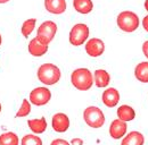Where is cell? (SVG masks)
I'll return each mask as SVG.
<instances>
[{
	"label": "cell",
	"instance_id": "cell-20",
	"mask_svg": "<svg viewBox=\"0 0 148 145\" xmlns=\"http://www.w3.org/2000/svg\"><path fill=\"white\" fill-rule=\"evenodd\" d=\"M18 136L13 131H7L0 135V145H18Z\"/></svg>",
	"mask_w": 148,
	"mask_h": 145
},
{
	"label": "cell",
	"instance_id": "cell-16",
	"mask_svg": "<svg viewBox=\"0 0 148 145\" xmlns=\"http://www.w3.org/2000/svg\"><path fill=\"white\" fill-rule=\"evenodd\" d=\"M117 117H119L120 120L128 123V121H131V120L134 119L136 112L131 107L124 104V106H121L120 108L117 109Z\"/></svg>",
	"mask_w": 148,
	"mask_h": 145
},
{
	"label": "cell",
	"instance_id": "cell-21",
	"mask_svg": "<svg viewBox=\"0 0 148 145\" xmlns=\"http://www.w3.org/2000/svg\"><path fill=\"white\" fill-rule=\"evenodd\" d=\"M36 23H37V19H36V18L27 19V20H25V22L23 23V25H22V34H23V36L27 37V36L34 31Z\"/></svg>",
	"mask_w": 148,
	"mask_h": 145
},
{
	"label": "cell",
	"instance_id": "cell-17",
	"mask_svg": "<svg viewBox=\"0 0 148 145\" xmlns=\"http://www.w3.org/2000/svg\"><path fill=\"white\" fill-rule=\"evenodd\" d=\"M27 125L30 129L34 134H42L47 129V121L46 118H40V119H30L27 121Z\"/></svg>",
	"mask_w": 148,
	"mask_h": 145
},
{
	"label": "cell",
	"instance_id": "cell-5",
	"mask_svg": "<svg viewBox=\"0 0 148 145\" xmlns=\"http://www.w3.org/2000/svg\"><path fill=\"white\" fill-rule=\"evenodd\" d=\"M56 32H57V25H56L54 22H51V20L43 22L39 26V28H38L37 39L42 44L48 45L53 41Z\"/></svg>",
	"mask_w": 148,
	"mask_h": 145
},
{
	"label": "cell",
	"instance_id": "cell-27",
	"mask_svg": "<svg viewBox=\"0 0 148 145\" xmlns=\"http://www.w3.org/2000/svg\"><path fill=\"white\" fill-rule=\"evenodd\" d=\"M143 26H144L145 31H147L148 32V15L143 19Z\"/></svg>",
	"mask_w": 148,
	"mask_h": 145
},
{
	"label": "cell",
	"instance_id": "cell-14",
	"mask_svg": "<svg viewBox=\"0 0 148 145\" xmlns=\"http://www.w3.org/2000/svg\"><path fill=\"white\" fill-rule=\"evenodd\" d=\"M111 76L110 74L104 69H97L93 75V83L98 87H106L110 84Z\"/></svg>",
	"mask_w": 148,
	"mask_h": 145
},
{
	"label": "cell",
	"instance_id": "cell-6",
	"mask_svg": "<svg viewBox=\"0 0 148 145\" xmlns=\"http://www.w3.org/2000/svg\"><path fill=\"white\" fill-rule=\"evenodd\" d=\"M89 36V27L86 24H76L74 25L70 32V43L75 47L82 45Z\"/></svg>",
	"mask_w": 148,
	"mask_h": 145
},
{
	"label": "cell",
	"instance_id": "cell-2",
	"mask_svg": "<svg viewBox=\"0 0 148 145\" xmlns=\"http://www.w3.org/2000/svg\"><path fill=\"white\" fill-rule=\"evenodd\" d=\"M38 78L46 85H54L60 79V70L53 64H43L38 69Z\"/></svg>",
	"mask_w": 148,
	"mask_h": 145
},
{
	"label": "cell",
	"instance_id": "cell-1",
	"mask_svg": "<svg viewBox=\"0 0 148 145\" xmlns=\"http://www.w3.org/2000/svg\"><path fill=\"white\" fill-rule=\"evenodd\" d=\"M71 82L75 89L79 91H88L93 84V76L87 68L75 69L71 75Z\"/></svg>",
	"mask_w": 148,
	"mask_h": 145
},
{
	"label": "cell",
	"instance_id": "cell-11",
	"mask_svg": "<svg viewBox=\"0 0 148 145\" xmlns=\"http://www.w3.org/2000/svg\"><path fill=\"white\" fill-rule=\"evenodd\" d=\"M120 101V93L119 91L114 87H110L103 93V103L108 107V108H114Z\"/></svg>",
	"mask_w": 148,
	"mask_h": 145
},
{
	"label": "cell",
	"instance_id": "cell-9",
	"mask_svg": "<svg viewBox=\"0 0 148 145\" xmlns=\"http://www.w3.org/2000/svg\"><path fill=\"white\" fill-rule=\"evenodd\" d=\"M51 124H53V128H54L55 131H57V133H64L70 127V119H69V117L65 113H60L59 112V113L54 115Z\"/></svg>",
	"mask_w": 148,
	"mask_h": 145
},
{
	"label": "cell",
	"instance_id": "cell-18",
	"mask_svg": "<svg viewBox=\"0 0 148 145\" xmlns=\"http://www.w3.org/2000/svg\"><path fill=\"white\" fill-rule=\"evenodd\" d=\"M73 6L75 10L80 14H89L93 8L91 0H74Z\"/></svg>",
	"mask_w": 148,
	"mask_h": 145
},
{
	"label": "cell",
	"instance_id": "cell-25",
	"mask_svg": "<svg viewBox=\"0 0 148 145\" xmlns=\"http://www.w3.org/2000/svg\"><path fill=\"white\" fill-rule=\"evenodd\" d=\"M71 145H83V141L81 140V138H73L72 141H71Z\"/></svg>",
	"mask_w": 148,
	"mask_h": 145
},
{
	"label": "cell",
	"instance_id": "cell-8",
	"mask_svg": "<svg viewBox=\"0 0 148 145\" xmlns=\"http://www.w3.org/2000/svg\"><path fill=\"white\" fill-rule=\"evenodd\" d=\"M105 51V44L100 39L93 37L86 44V52L90 57H99Z\"/></svg>",
	"mask_w": 148,
	"mask_h": 145
},
{
	"label": "cell",
	"instance_id": "cell-29",
	"mask_svg": "<svg viewBox=\"0 0 148 145\" xmlns=\"http://www.w3.org/2000/svg\"><path fill=\"white\" fill-rule=\"evenodd\" d=\"M9 0H0V3H6V2H8Z\"/></svg>",
	"mask_w": 148,
	"mask_h": 145
},
{
	"label": "cell",
	"instance_id": "cell-24",
	"mask_svg": "<svg viewBox=\"0 0 148 145\" xmlns=\"http://www.w3.org/2000/svg\"><path fill=\"white\" fill-rule=\"evenodd\" d=\"M50 145H71L67 141H65V140H60V138H57V140H54L53 142H51V144Z\"/></svg>",
	"mask_w": 148,
	"mask_h": 145
},
{
	"label": "cell",
	"instance_id": "cell-12",
	"mask_svg": "<svg viewBox=\"0 0 148 145\" xmlns=\"http://www.w3.org/2000/svg\"><path fill=\"white\" fill-rule=\"evenodd\" d=\"M46 9L51 14H63L66 10V1L65 0H45Z\"/></svg>",
	"mask_w": 148,
	"mask_h": 145
},
{
	"label": "cell",
	"instance_id": "cell-30",
	"mask_svg": "<svg viewBox=\"0 0 148 145\" xmlns=\"http://www.w3.org/2000/svg\"><path fill=\"white\" fill-rule=\"evenodd\" d=\"M0 44H1V35H0Z\"/></svg>",
	"mask_w": 148,
	"mask_h": 145
},
{
	"label": "cell",
	"instance_id": "cell-7",
	"mask_svg": "<svg viewBox=\"0 0 148 145\" xmlns=\"http://www.w3.org/2000/svg\"><path fill=\"white\" fill-rule=\"evenodd\" d=\"M51 99V92L47 87H37L30 93V102L34 106L41 107L47 104Z\"/></svg>",
	"mask_w": 148,
	"mask_h": 145
},
{
	"label": "cell",
	"instance_id": "cell-26",
	"mask_svg": "<svg viewBox=\"0 0 148 145\" xmlns=\"http://www.w3.org/2000/svg\"><path fill=\"white\" fill-rule=\"evenodd\" d=\"M143 52H144V54L148 58V41H146V42L143 44Z\"/></svg>",
	"mask_w": 148,
	"mask_h": 145
},
{
	"label": "cell",
	"instance_id": "cell-13",
	"mask_svg": "<svg viewBox=\"0 0 148 145\" xmlns=\"http://www.w3.org/2000/svg\"><path fill=\"white\" fill-rule=\"evenodd\" d=\"M48 51V45L42 44L37 37L30 41L29 43V52L33 57H41Z\"/></svg>",
	"mask_w": 148,
	"mask_h": 145
},
{
	"label": "cell",
	"instance_id": "cell-22",
	"mask_svg": "<svg viewBox=\"0 0 148 145\" xmlns=\"http://www.w3.org/2000/svg\"><path fill=\"white\" fill-rule=\"evenodd\" d=\"M21 145H42V141L34 134H27L22 138Z\"/></svg>",
	"mask_w": 148,
	"mask_h": 145
},
{
	"label": "cell",
	"instance_id": "cell-10",
	"mask_svg": "<svg viewBox=\"0 0 148 145\" xmlns=\"http://www.w3.org/2000/svg\"><path fill=\"white\" fill-rule=\"evenodd\" d=\"M127 133V123L120 119L113 120L110 126V135L114 140H120Z\"/></svg>",
	"mask_w": 148,
	"mask_h": 145
},
{
	"label": "cell",
	"instance_id": "cell-15",
	"mask_svg": "<svg viewBox=\"0 0 148 145\" xmlns=\"http://www.w3.org/2000/svg\"><path fill=\"white\" fill-rule=\"evenodd\" d=\"M144 135L139 131H131L122 141L121 145H144Z\"/></svg>",
	"mask_w": 148,
	"mask_h": 145
},
{
	"label": "cell",
	"instance_id": "cell-19",
	"mask_svg": "<svg viewBox=\"0 0 148 145\" xmlns=\"http://www.w3.org/2000/svg\"><path fill=\"white\" fill-rule=\"evenodd\" d=\"M134 76L139 82L148 83V62H140L134 69Z\"/></svg>",
	"mask_w": 148,
	"mask_h": 145
},
{
	"label": "cell",
	"instance_id": "cell-4",
	"mask_svg": "<svg viewBox=\"0 0 148 145\" xmlns=\"http://www.w3.org/2000/svg\"><path fill=\"white\" fill-rule=\"evenodd\" d=\"M83 119L91 128H100L105 124L104 112L97 107H88L83 112Z\"/></svg>",
	"mask_w": 148,
	"mask_h": 145
},
{
	"label": "cell",
	"instance_id": "cell-28",
	"mask_svg": "<svg viewBox=\"0 0 148 145\" xmlns=\"http://www.w3.org/2000/svg\"><path fill=\"white\" fill-rule=\"evenodd\" d=\"M145 8H146V10L148 12V0H146V2H145Z\"/></svg>",
	"mask_w": 148,
	"mask_h": 145
},
{
	"label": "cell",
	"instance_id": "cell-23",
	"mask_svg": "<svg viewBox=\"0 0 148 145\" xmlns=\"http://www.w3.org/2000/svg\"><path fill=\"white\" fill-rule=\"evenodd\" d=\"M31 112V103L27 100H23L22 106L18 109V111L16 112V117L17 118H22V117H26L29 116Z\"/></svg>",
	"mask_w": 148,
	"mask_h": 145
},
{
	"label": "cell",
	"instance_id": "cell-31",
	"mask_svg": "<svg viewBox=\"0 0 148 145\" xmlns=\"http://www.w3.org/2000/svg\"><path fill=\"white\" fill-rule=\"evenodd\" d=\"M0 112H1V104H0Z\"/></svg>",
	"mask_w": 148,
	"mask_h": 145
},
{
	"label": "cell",
	"instance_id": "cell-3",
	"mask_svg": "<svg viewBox=\"0 0 148 145\" xmlns=\"http://www.w3.org/2000/svg\"><path fill=\"white\" fill-rule=\"evenodd\" d=\"M117 25L124 32H133L139 26V17L133 12H122L117 16Z\"/></svg>",
	"mask_w": 148,
	"mask_h": 145
}]
</instances>
